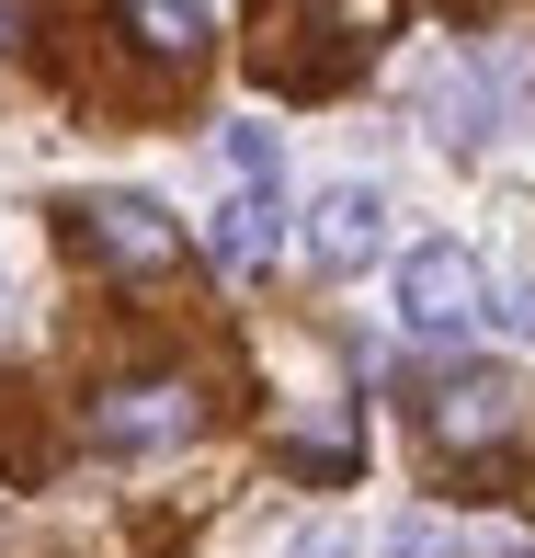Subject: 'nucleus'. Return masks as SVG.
Returning a JSON list of instances; mask_svg holds the SVG:
<instances>
[{
  "label": "nucleus",
  "instance_id": "obj_1",
  "mask_svg": "<svg viewBox=\"0 0 535 558\" xmlns=\"http://www.w3.org/2000/svg\"><path fill=\"white\" fill-rule=\"evenodd\" d=\"M478 308H490V274H478L467 240H411V251H399V331H422V342H467Z\"/></svg>",
  "mask_w": 535,
  "mask_h": 558
},
{
  "label": "nucleus",
  "instance_id": "obj_2",
  "mask_svg": "<svg viewBox=\"0 0 535 558\" xmlns=\"http://www.w3.org/2000/svg\"><path fill=\"white\" fill-rule=\"evenodd\" d=\"M183 434H194V388L183 376H125V388L92 399V445H114V456H160Z\"/></svg>",
  "mask_w": 535,
  "mask_h": 558
},
{
  "label": "nucleus",
  "instance_id": "obj_3",
  "mask_svg": "<svg viewBox=\"0 0 535 558\" xmlns=\"http://www.w3.org/2000/svg\"><path fill=\"white\" fill-rule=\"evenodd\" d=\"M69 217H81V240L104 251L114 274H171L183 263V228L148 206V194H92V206H69Z\"/></svg>",
  "mask_w": 535,
  "mask_h": 558
},
{
  "label": "nucleus",
  "instance_id": "obj_4",
  "mask_svg": "<svg viewBox=\"0 0 535 558\" xmlns=\"http://www.w3.org/2000/svg\"><path fill=\"white\" fill-rule=\"evenodd\" d=\"M376 251H388V183H330L319 206H308V263L365 274Z\"/></svg>",
  "mask_w": 535,
  "mask_h": 558
},
{
  "label": "nucleus",
  "instance_id": "obj_5",
  "mask_svg": "<svg viewBox=\"0 0 535 558\" xmlns=\"http://www.w3.org/2000/svg\"><path fill=\"white\" fill-rule=\"evenodd\" d=\"M206 240H217L228 274H263L273 251H285V183H228V206L206 217Z\"/></svg>",
  "mask_w": 535,
  "mask_h": 558
},
{
  "label": "nucleus",
  "instance_id": "obj_6",
  "mask_svg": "<svg viewBox=\"0 0 535 558\" xmlns=\"http://www.w3.org/2000/svg\"><path fill=\"white\" fill-rule=\"evenodd\" d=\"M433 434L445 445H501L513 434V388H501V376H455V388L433 399Z\"/></svg>",
  "mask_w": 535,
  "mask_h": 558
},
{
  "label": "nucleus",
  "instance_id": "obj_7",
  "mask_svg": "<svg viewBox=\"0 0 535 558\" xmlns=\"http://www.w3.org/2000/svg\"><path fill=\"white\" fill-rule=\"evenodd\" d=\"M114 12H125V35H137L148 58H206V35H217L206 0H114Z\"/></svg>",
  "mask_w": 535,
  "mask_h": 558
},
{
  "label": "nucleus",
  "instance_id": "obj_8",
  "mask_svg": "<svg viewBox=\"0 0 535 558\" xmlns=\"http://www.w3.org/2000/svg\"><path fill=\"white\" fill-rule=\"evenodd\" d=\"M217 160H228V183H285V148H273L263 125H228V137H217Z\"/></svg>",
  "mask_w": 535,
  "mask_h": 558
},
{
  "label": "nucleus",
  "instance_id": "obj_9",
  "mask_svg": "<svg viewBox=\"0 0 535 558\" xmlns=\"http://www.w3.org/2000/svg\"><path fill=\"white\" fill-rule=\"evenodd\" d=\"M478 331H501V342H535V274H513V286L478 308Z\"/></svg>",
  "mask_w": 535,
  "mask_h": 558
},
{
  "label": "nucleus",
  "instance_id": "obj_10",
  "mask_svg": "<svg viewBox=\"0 0 535 558\" xmlns=\"http://www.w3.org/2000/svg\"><path fill=\"white\" fill-rule=\"evenodd\" d=\"M285 558H365L353 524H308V536H285Z\"/></svg>",
  "mask_w": 535,
  "mask_h": 558
},
{
  "label": "nucleus",
  "instance_id": "obj_11",
  "mask_svg": "<svg viewBox=\"0 0 535 558\" xmlns=\"http://www.w3.org/2000/svg\"><path fill=\"white\" fill-rule=\"evenodd\" d=\"M388 558H445V536H433V524L411 513V524H388Z\"/></svg>",
  "mask_w": 535,
  "mask_h": 558
},
{
  "label": "nucleus",
  "instance_id": "obj_12",
  "mask_svg": "<svg viewBox=\"0 0 535 558\" xmlns=\"http://www.w3.org/2000/svg\"><path fill=\"white\" fill-rule=\"evenodd\" d=\"M23 23H35V0H0V46H23Z\"/></svg>",
  "mask_w": 535,
  "mask_h": 558
},
{
  "label": "nucleus",
  "instance_id": "obj_13",
  "mask_svg": "<svg viewBox=\"0 0 535 558\" xmlns=\"http://www.w3.org/2000/svg\"><path fill=\"white\" fill-rule=\"evenodd\" d=\"M0 342H12V274H0Z\"/></svg>",
  "mask_w": 535,
  "mask_h": 558
}]
</instances>
